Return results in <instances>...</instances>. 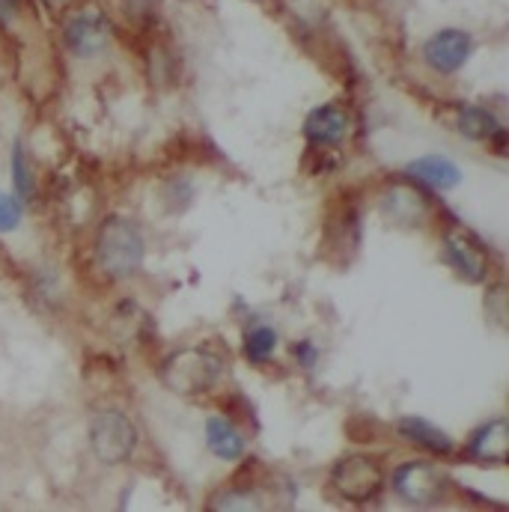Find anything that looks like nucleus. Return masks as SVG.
Wrapping results in <instances>:
<instances>
[{
	"label": "nucleus",
	"instance_id": "obj_1",
	"mask_svg": "<svg viewBox=\"0 0 509 512\" xmlns=\"http://www.w3.org/2000/svg\"><path fill=\"white\" fill-rule=\"evenodd\" d=\"M143 254H146L143 236L131 221L120 215L105 218V224L99 227V239H96V256H99V265L111 277H131L140 268Z\"/></svg>",
	"mask_w": 509,
	"mask_h": 512
},
{
	"label": "nucleus",
	"instance_id": "obj_2",
	"mask_svg": "<svg viewBox=\"0 0 509 512\" xmlns=\"http://www.w3.org/2000/svg\"><path fill=\"white\" fill-rule=\"evenodd\" d=\"M331 486L334 492L349 501V504H367L373 498L382 495L384 474L382 465L364 453H352V456H343L334 471H331Z\"/></svg>",
	"mask_w": 509,
	"mask_h": 512
},
{
	"label": "nucleus",
	"instance_id": "obj_3",
	"mask_svg": "<svg viewBox=\"0 0 509 512\" xmlns=\"http://www.w3.org/2000/svg\"><path fill=\"white\" fill-rule=\"evenodd\" d=\"M137 444V429L123 411H99L90 420V447L99 462L105 465H120L134 453Z\"/></svg>",
	"mask_w": 509,
	"mask_h": 512
},
{
	"label": "nucleus",
	"instance_id": "obj_4",
	"mask_svg": "<svg viewBox=\"0 0 509 512\" xmlns=\"http://www.w3.org/2000/svg\"><path fill=\"white\" fill-rule=\"evenodd\" d=\"M221 358L209 349H182L164 367V382L179 393H203L221 379Z\"/></svg>",
	"mask_w": 509,
	"mask_h": 512
},
{
	"label": "nucleus",
	"instance_id": "obj_5",
	"mask_svg": "<svg viewBox=\"0 0 509 512\" xmlns=\"http://www.w3.org/2000/svg\"><path fill=\"white\" fill-rule=\"evenodd\" d=\"M393 492L411 507H435L447 495V480L429 462H405L393 474Z\"/></svg>",
	"mask_w": 509,
	"mask_h": 512
},
{
	"label": "nucleus",
	"instance_id": "obj_6",
	"mask_svg": "<svg viewBox=\"0 0 509 512\" xmlns=\"http://www.w3.org/2000/svg\"><path fill=\"white\" fill-rule=\"evenodd\" d=\"M108 36H111V27H108V18L96 9H81L75 12L66 27H63V39H66V48L81 57V60H90L96 54L105 51L108 45Z\"/></svg>",
	"mask_w": 509,
	"mask_h": 512
},
{
	"label": "nucleus",
	"instance_id": "obj_7",
	"mask_svg": "<svg viewBox=\"0 0 509 512\" xmlns=\"http://www.w3.org/2000/svg\"><path fill=\"white\" fill-rule=\"evenodd\" d=\"M471 51H474L471 33H465V30H459V27H447V30H438V33L426 42L423 57H426V63H429L438 75H453V72H459V69L468 63Z\"/></svg>",
	"mask_w": 509,
	"mask_h": 512
},
{
	"label": "nucleus",
	"instance_id": "obj_8",
	"mask_svg": "<svg viewBox=\"0 0 509 512\" xmlns=\"http://www.w3.org/2000/svg\"><path fill=\"white\" fill-rule=\"evenodd\" d=\"M349 134V114L340 105H319L304 120V137L313 146H337Z\"/></svg>",
	"mask_w": 509,
	"mask_h": 512
},
{
	"label": "nucleus",
	"instance_id": "obj_9",
	"mask_svg": "<svg viewBox=\"0 0 509 512\" xmlns=\"http://www.w3.org/2000/svg\"><path fill=\"white\" fill-rule=\"evenodd\" d=\"M382 212L396 224V227H405V230H414L420 227L426 218H429V203L420 191L414 188H390L382 200Z\"/></svg>",
	"mask_w": 509,
	"mask_h": 512
},
{
	"label": "nucleus",
	"instance_id": "obj_10",
	"mask_svg": "<svg viewBox=\"0 0 509 512\" xmlns=\"http://www.w3.org/2000/svg\"><path fill=\"white\" fill-rule=\"evenodd\" d=\"M444 245H447V259H450V265H453L468 283H483V280H486L489 262H486V254L480 251V245H477L471 236H465V233H447Z\"/></svg>",
	"mask_w": 509,
	"mask_h": 512
},
{
	"label": "nucleus",
	"instance_id": "obj_11",
	"mask_svg": "<svg viewBox=\"0 0 509 512\" xmlns=\"http://www.w3.org/2000/svg\"><path fill=\"white\" fill-rule=\"evenodd\" d=\"M405 173L414 176V179H420L423 185L441 188V191L456 188V185L462 182V170H459L450 158H444V155H423V158H414V161L405 167Z\"/></svg>",
	"mask_w": 509,
	"mask_h": 512
},
{
	"label": "nucleus",
	"instance_id": "obj_12",
	"mask_svg": "<svg viewBox=\"0 0 509 512\" xmlns=\"http://www.w3.org/2000/svg\"><path fill=\"white\" fill-rule=\"evenodd\" d=\"M399 435H405L408 441H414L417 447H423V450H429L435 456H450L453 453V438L441 426L429 423L426 417H417V414L402 417L399 420Z\"/></svg>",
	"mask_w": 509,
	"mask_h": 512
},
{
	"label": "nucleus",
	"instance_id": "obj_13",
	"mask_svg": "<svg viewBox=\"0 0 509 512\" xmlns=\"http://www.w3.org/2000/svg\"><path fill=\"white\" fill-rule=\"evenodd\" d=\"M206 444L224 462H239L245 456V438L239 426L227 417H209L206 423Z\"/></svg>",
	"mask_w": 509,
	"mask_h": 512
},
{
	"label": "nucleus",
	"instance_id": "obj_14",
	"mask_svg": "<svg viewBox=\"0 0 509 512\" xmlns=\"http://www.w3.org/2000/svg\"><path fill=\"white\" fill-rule=\"evenodd\" d=\"M471 459L477 462H504L509 453V429L507 420H492L486 426L477 429V435L471 438V447H468Z\"/></svg>",
	"mask_w": 509,
	"mask_h": 512
},
{
	"label": "nucleus",
	"instance_id": "obj_15",
	"mask_svg": "<svg viewBox=\"0 0 509 512\" xmlns=\"http://www.w3.org/2000/svg\"><path fill=\"white\" fill-rule=\"evenodd\" d=\"M459 131L468 137V140H486V137H492L495 131H498V120H495V114H489L486 108H477V105H465L462 111H459Z\"/></svg>",
	"mask_w": 509,
	"mask_h": 512
},
{
	"label": "nucleus",
	"instance_id": "obj_16",
	"mask_svg": "<svg viewBox=\"0 0 509 512\" xmlns=\"http://www.w3.org/2000/svg\"><path fill=\"white\" fill-rule=\"evenodd\" d=\"M274 349H277V334H274V328L256 325V328H251V331L245 334V358H248V361L262 364V361H268V358L274 355Z\"/></svg>",
	"mask_w": 509,
	"mask_h": 512
},
{
	"label": "nucleus",
	"instance_id": "obj_17",
	"mask_svg": "<svg viewBox=\"0 0 509 512\" xmlns=\"http://www.w3.org/2000/svg\"><path fill=\"white\" fill-rule=\"evenodd\" d=\"M12 182H15L18 197H24V200L33 197L36 182H33V170L27 164V155H24V146L21 143H15V149H12Z\"/></svg>",
	"mask_w": 509,
	"mask_h": 512
},
{
	"label": "nucleus",
	"instance_id": "obj_18",
	"mask_svg": "<svg viewBox=\"0 0 509 512\" xmlns=\"http://www.w3.org/2000/svg\"><path fill=\"white\" fill-rule=\"evenodd\" d=\"M21 224V200L0 191V233H12Z\"/></svg>",
	"mask_w": 509,
	"mask_h": 512
},
{
	"label": "nucleus",
	"instance_id": "obj_19",
	"mask_svg": "<svg viewBox=\"0 0 509 512\" xmlns=\"http://www.w3.org/2000/svg\"><path fill=\"white\" fill-rule=\"evenodd\" d=\"M212 507L215 510H259L262 504L251 492H227V495H218Z\"/></svg>",
	"mask_w": 509,
	"mask_h": 512
},
{
	"label": "nucleus",
	"instance_id": "obj_20",
	"mask_svg": "<svg viewBox=\"0 0 509 512\" xmlns=\"http://www.w3.org/2000/svg\"><path fill=\"white\" fill-rule=\"evenodd\" d=\"M21 9V0H0V24L12 21Z\"/></svg>",
	"mask_w": 509,
	"mask_h": 512
},
{
	"label": "nucleus",
	"instance_id": "obj_21",
	"mask_svg": "<svg viewBox=\"0 0 509 512\" xmlns=\"http://www.w3.org/2000/svg\"><path fill=\"white\" fill-rule=\"evenodd\" d=\"M298 352H301V364H304V367H313V364H316V358H313V355H316V349H313L310 343H301V349H298Z\"/></svg>",
	"mask_w": 509,
	"mask_h": 512
}]
</instances>
